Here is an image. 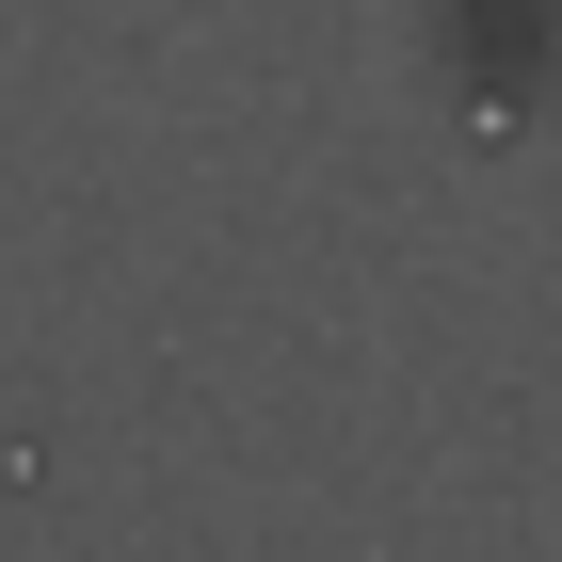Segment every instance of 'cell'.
I'll list each match as a JSON object with an SVG mask.
<instances>
[]
</instances>
